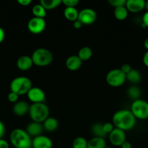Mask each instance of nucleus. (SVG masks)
Masks as SVG:
<instances>
[{"label": "nucleus", "instance_id": "f257e3e1", "mask_svg": "<svg viewBox=\"0 0 148 148\" xmlns=\"http://www.w3.org/2000/svg\"><path fill=\"white\" fill-rule=\"evenodd\" d=\"M136 119L130 110L121 109L113 114V124L115 128L120 129L124 132L129 131L134 127Z\"/></svg>", "mask_w": 148, "mask_h": 148}, {"label": "nucleus", "instance_id": "f03ea898", "mask_svg": "<svg viewBox=\"0 0 148 148\" xmlns=\"http://www.w3.org/2000/svg\"><path fill=\"white\" fill-rule=\"evenodd\" d=\"M10 143L15 148H31L32 139L27 132L17 128L12 130L10 135Z\"/></svg>", "mask_w": 148, "mask_h": 148}, {"label": "nucleus", "instance_id": "7ed1b4c3", "mask_svg": "<svg viewBox=\"0 0 148 148\" xmlns=\"http://www.w3.org/2000/svg\"><path fill=\"white\" fill-rule=\"evenodd\" d=\"M28 114L33 121L43 123L49 117V109L45 103H32L30 106Z\"/></svg>", "mask_w": 148, "mask_h": 148}, {"label": "nucleus", "instance_id": "20e7f679", "mask_svg": "<svg viewBox=\"0 0 148 148\" xmlns=\"http://www.w3.org/2000/svg\"><path fill=\"white\" fill-rule=\"evenodd\" d=\"M32 87L31 81L26 77H17L14 78L10 85V91L18 95L27 94Z\"/></svg>", "mask_w": 148, "mask_h": 148}, {"label": "nucleus", "instance_id": "39448f33", "mask_svg": "<svg viewBox=\"0 0 148 148\" xmlns=\"http://www.w3.org/2000/svg\"><path fill=\"white\" fill-rule=\"evenodd\" d=\"M33 64L38 66H46L50 64L53 60L52 52L44 48L36 49L31 55Z\"/></svg>", "mask_w": 148, "mask_h": 148}, {"label": "nucleus", "instance_id": "423d86ee", "mask_svg": "<svg viewBox=\"0 0 148 148\" xmlns=\"http://www.w3.org/2000/svg\"><path fill=\"white\" fill-rule=\"evenodd\" d=\"M130 111L136 119L145 120L148 119V102L142 99L133 101Z\"/></svg>", "mask_w": 148, "mask_h": 148}, {"label": "nucleus", "instance_id": "0eeeda50", "mask_svg": "<svg viewBox=\"0 0 148 148\" xmlns=\"http://www.w3.org/2000/svg\"><path fill=\"white\" fill-rule=\"evenodd\" d=\"M126 81V75L120 70V69H113L107 72L106 75V82L110 86H121Z\"/></svg>", "mask_w": 148, "mask_h": 148}, {"label": "nucleus", "instance_id": "6e6552de", "mask_svg": "<svg viewBox=\"0 0 148 148\" xmlns=\"http://www.w3.org/2000/svg\"><path fill=\"white\" fill-rule=\"evenodd\" d=\"M28 30L33 34H40L46 28V20L44 18L32 17L28 22Z\"/></svg>", "mask_w": 148, "mask_h": 148}, {"label": "nucleus", "instance_id": "1a4fd4ad", "mask_svg": "<svg viewBox=\"0 0 148 148\" xmlns=\"http://www.w3.org/2000/svg\"><path fill=\"white\" fill-rule=\"evenodd\" d=\"M97 13L94 10L90 8H85L81 10L78 12V20H79L82 25H89L93 24L97 20Z\"/></svg>", "mask_w": 148, "mask_h": 148}, {"label": "nucleus", "instance_id": "9d476101", "mask_svg": "<svg viewBox=\"0 0 148 148\" xmlns=\"http://www.w3.org/2000/svg\"><path fill=\"white\" fill-rule=\"evenodd\" d=\"M29 101L33 103H44L46 100V95L42 89L38 87H32L30 90L26 94Z\"/></svg>", "mask_w": 148, "mask_h": 148}, {"label": "nucleus", "instance_id": "9b49d317", "mask_svg": "<svg viewBox=\"0 0 148 148\" xmlns=\"http://www.w3.org/2000/svg\"><path fill=\"white\" fill-rule=\"evenodd\" d=\"M126 135L124 131L115 127L114 130L109 134V140L113 145L120 147L126 141Z\"/></svg>", "mask_w": 148, "mask_h": 148}, {"label": "nucleus", "instance_id": "f8f14e48", "mask_svg": "<svg viewBox=\"0 0 148 148\" xmlns=\"http://www.w3.org/2000/svg\"><path fill=\"white\" fill-rule=\"evenodd\" d=\"M53 143L49 137L45 135H40L34 137L32 140L33 148H52Z\"/></svg>", "mask_w": 148, "mask_h": 148}, {"label": "nucleus", "instance_id": "ddd939ff", "mask_svg": "<svg viewBox=\"0 0 148 148\" xmlns=\"http://www.w3.org/2000/svg\"><path fill=\"white\" fill-rule=\"evenodd\" d=\"M145 0H127L126 7L130 12L137 13L145 9Z\"/></svg>", "mask_w": 148, "mask_h": 148}, {"label": "nucleus", "instance_id": "4468645a", "mask_svg": "<svg viewBox=\"0 0 148 148\" xmlns=\"http://www.w3.org/2000/svg\"><path fill=\"white\" fill-rule=\"evenodd\" d=\"M43 130L44 127L43 124H41V123L32 121L30 124H28L27 127H26V131L27 132V133L30 137H33V138H34V137H38V136L41 135Z\"/></svg>", "mask_w": 148, "mask_h": 148}, {"label": "nucleus", "instance_id": "2eb2a0df", "mask_svg": "<svg viewBox=\"0 0 148 148\" xmlns=\"http://www.w3.org/2000/svg\"><path fill=\"white\" fill-rule=\"evenodd\" d=\"M30 106L26 101H17L14 104L12 111L15 115L17 116H23L29 112Z\"/></svg>", "mask_w": 148, "mask_h": 148}, {"label": "nucleus", "instance_id": "dca6fc26", "mask_svg": "<svg viewBox=\"0 0 148 148\" xmlns=\"http://www.w3.org/2000/svg\"><path fill=\"white\" fill-rule=\"evenodd\" d=\"M82 65V61L77 55H72L68 56L65 61V66L67 69L71 71H76Z\"/></svg>", "mask_w": 148, "mask_h": 148}, {"label": "nucleus", "instance_id": "f3484780", "mask_svg": "<svg viewBox=\"0 0 148 148\" xmlns=\"http://www.w3.org/2000/svg\"><path fill=\"white\" fill-rule=\"evenodd\" d=\"M17 68L21 71H28L32 67L33 65V61H32L31 56L23 55L18 58L17 61Z\"/></svg>", "mask_w": 148, "mask_h": 148}, {"label": "nucleus", "instance_id": "a211bd4d", "mask_svg": "<svg viewBox=\"0 0 148 148\" xmlns=\"http://www.w3.org/2000/svg\"><path fill=\"white\" fill-rule=\"evenodd\" d=\"M58 121L54 117H48L43 122V127L47 132H54L57 129Z\"/></svg>", "mask_w": 148, "mask_h": 148}, {"label": "nucleus", "instance_id": "6ab92c4d", "mask_svg": "<svg viewBox=\"0 0 148 148\" xmlns=\"http://www.w3.org/2000/svg\"><path fill=\"white\" fill-rule=\"evenodd\" d=\"M106 142L104 138L94 137L88 141L87 148H105Z\"/></svg>", "mask_w": 148, "mask_h": 148}, {"label": "nucleus", "instance_id": "aec40b11", "mask_svg": "<svg viewBox=\"0 0 148 148\" xmlns=\"http://www.w3.org/2000/svg\"><path fill=\"white\" fill-rule=\"evenodd\" d=\"M78 12H79L75 7H65L63 14L67 20L74 22L78 20Z\"/></svg>", "mask_w": 148, "mask_h": 148}, {"label": "nucleus", "instance_id": "412c9836", "mask_svg": "<svg viewBox=\"0 0 148 148\" xmlns=\"http://www.w3.org/2000/svg\"><path fill=\"white\" fill-rule=\"evenodd\" d=\"M126 80L133 84H137L140 82L142 77L140 72L134 69H131L130 72L126 75Z\"/></svg>", "mask_w": 148, "mask_h": 148}, {"label": "nucleus", "instance_id": "4be33fe9", "mask_svg": "<svg viewBox=\"0 0 148 148\" xmlns=\"http://www.w3.org/2000/svg\"><path fill=\"white\" fill-rule=\"evenodd\" d=\"M91 132L95 137L104 138L107 136V134L103 130V124L100 123H96L93 124L91 127Z\"/></svg>", "mask_w": 148, "mask_h": 148}, {"label": "nucleus", "instance_id": "5701e85b", "mask_svg": "<svg viewBox=\"0 0 148 148\" xmlns=\"http://www.w3.org/2000/svg\"><path fill=\"white\" fill-rule=\"evenodd\" d=\"M92 53L93 52L91 48L88 47V46H84L78 51L77 56L83 62V61H87L91 59V57L92 56Z\"/></svg>", "mask_w": 148, "mask_h": 148}, {"label": "nucleus", "instance_id": "b1692460", "mask_svg": "<svg viewBox=\"0 0 148 148\" xmlns=\"http://www.w3.org/2000/svg\"><path fill=\"white\" fill-rule=\"evenodd\" d=\"M129 11L126 9V6L123 7H116L114 10V16L117 20H124L127 18Z\"/></svg>", "mask_w": 148, "mask_h": 148}, {"label": "nucleus", "instance_id": "393cba45", "mask_svg": "<svg viewBox=\"0 0 148 148\" xmlns=\"http://www.w3.org/2000/svg\"><path fill=\"white\" fill-rule=\"evenodd\" d=\"M62 3L61 0H41L40 4L46 10H53Z\"/></svg>", "mask_w": 148, "mask_h": 148}, {"label": "nucleus", "instance_id": "a878e982", "mask_svg": "<svg viewBox=\"0 0 148 148\" xmlns=\"http://www.w3.org/2000/svg\"><path fill=\"white\" fill-rule=\"evenodd\" d=\"M32 13L36 17L44 18L46 15V10L43 7V6L39 4H35L32 8Z\"/></svg>", "mask_w": 148, "mask_h": 148}, {"label": "nucleus", "instance_id": "bb28decb", "mask_svg": "<svg viewBox=\"0 0 148 148\" xmlns=\"http://www.w3.org/2000/svg\"><path fill=\"white\" fill-rule=\"evenodd\" d=\"M128 95L133 101L140 99L141 90L137 86H131L128 89Z\"/></svg>", "mask_w": 148, "mask_h": 148}, {"label": "nucleus", "instance_id": "cd10ccee", "mask_svg": "<svg viewBox=\"0 0 148 148\" xmlns=\"http://www.w3.org/2000/svg\"><path fill=\"white\" fill-rule=\"evenodd\" d=\"M88 141L84 137H78L73 142V148H87Z\"/></svg>", "mask_w": 148, "mask_h": 148}, {"label": "nucleus", "instance_id": "c85d7f7f", "mask_svg": "<svg viewBox=\"0 0 148 148\" xmlns=\"http://www.w3.org/2000/svg\"><path fill=\"white\" fill-rule=\"evenodd\" d=\"M108 3L113 7L116 8V7L126 6V0H109Z\"/></svg>", "mask_w": 148, "mask_h": 148}, {"label": "nucleus", "instance_id": "c756f323", "mask_svg": "<svg viewBox=\"0 0 148 148\" xmlns=\"http://www.w3.org/2000/svg\"><path fill=\"white\" fill-rule=\"evenodd\" d=\"M62 3L66 7H75L79 3L78 0H62Z\"/></svg>", "mask_w": 148, "mask_h": 148}, {"label": "nucleus", "instance_id": "7c9ffc66", "mask_svg": "<svg viewBox=\"0 0 148 148\" xmlns=\"http://www.w3.org/2000/svg\"><path fill=\"white\" fill-rule=\"evenodd\" d=\"M115 129L113 124L110 122H106L103 124V130L107 134H109Z\"/></svg>", "mask_w": 148, "mask_h": 148}, {"label": "nucleus", "instance_id": "2f4dec72", "mask_svg": "<svg viewBox=\"0 0 148 148\" xmlns=\"http://www.w3.org/2000/svg\"><path fill=\"white\" fill-rule=\"evenodd\" d=\"M18 97H19L18 95H17V94L15 93V92H11V91H10V92L8 94V95H7V99H8V101H10V102L15 103L17 102Z\"/></svg>", "mask_w": 148, "mask_h": 148}, {"label": "nucleus", "instance_id": "473e14b6", "mask_svg": "<svg viewBox=\"0 0 148 148\" xmlns=\"http://www.w3.org/2000/svg\"><path fill=\"white\" fill-rule=\"evenodd\" d=\"M120 70H121L122 72L125 74V75H126V74L129 73V72H130L131 69L132 68H131V66L130 64H127V63H125V64H123L121 65V66H120Z\"/></svg>", "mask_w": 148, "mask_h": 148}, {"label": "nucleus", "instance_id": "72a5a7b5", "mask_svg": "<svg viewBox=\"0 0 148 148\" xmlns=\"http://www.w3.org/2000/svg\"><path fill=\"white\" fill-rule=\"evenodd\" d=\"M4 134H5V126L2 121H0V139H3Z\"/></svg>", "mask_w": 148, "mask_h": 148}, {"label": "nucleus", "instance_id": "f704fd0d", "mask_svg": "<svg viewBox=\"0 0 148 148\" xmlns=\"http://www.w3.org/2000/svg\"><path fill=\"white\" fill-rule=\"evenodd\" d=\"M142 23L145 27H148V11H147L142 17Z\"/></svg>", "mask_w": 148, "mask_h": 148}, {"label": "nucleus", "instance_id": "c9c22d12", "mask_svg": "<svg viewBox=\"0 0 148 148\" xmlns=\"http://www.w3.org/2000/svg\"><path fill=\"white\" fill-rule=\"evenodd\" d=\"M0 148H10V145L4 139H0Z\"/></svg>", "mask_w": 148, "mask_h": 148}, {"label": "nucleus", "instance_id": "e433bc0d", "mask_svg": "<svg viewBox=\"0 0 148 148\" xmlns=\"http://www.w3.org/2000/svg\"><path fill=\"white\" fill-rule=\"evenodd\" d=\"M17 2L22 6H28L31 4V0H17Z\"/></svg>", "mask_w": 148, "mask_h": 148}, {"label": "nucleus", "instance_id": "4c0bfd02", "mask_svg": "<svg viewBox=\"0 0 148 148\" xmlns=\"http://www.w3.org/2000/svg\"><path fill=\"white\" fill-rule=\"evenodd\" d=\"M4 38H5V32L4 29L0 26V43L4 41Z\"/></svg>", "mask_w": 148, "mask_h": 148}, {"label": "nucleus", "instance_id": "58836bf2", "mask_svg": "<svg viewBox=\"0 0 148 148\" xmlns=\"http://www.w3.org/2000/svg\"><path fill=\"white\" fill-rule=\"evenodd\" d=\"M73 27H75V29H80L81 27H82V23L79 21V20H75V21L73 22Z\"/></svg>", "mask_w": 148, "mask_h": 148}, {"label": "nucleus", "instance_id": "ea45409f", "mask_svg": "<svg viewBox=\"0 0 148 148\" xmlns=\"http://www.w3.org/2000/svg\"><path fill=\"white\" fill-rule=\"evenodd\" d=\"M143 63L145 66L148 67V51L145 52L143 56Z\"/></svg>", "mask_w": 148, "mask_h": 148}, {"label": "nucleus", "instance_id": "a19ab883", "mask_svg": "<svg viewBox=\"0 0 148 148\" xmlns=\"http://www.w3.org/2000/svg\"><path fill=\"white\" fill-rule=\"evenodd\" d=\"M120 147H121V148H132V145L131 143L128 141H125Z\"/></svg>", "mask_w": 148, "mask_h": 148}, {"label": "nucleus", "instance_id": "79ce46f5", "mask_svg": "<svg viewBox=\"0 0 148 148\" xmlns=\"http://www.w3.org/2000/svg\"><path fill=\"white\" fill-rule=\"evenodd\" d=\"M144 46H145V49L148 51V38H147L145 40V42H144Z\"/></svg>", "mask_w": 148, "mask_h": 148}, {"label": "nucleus", "instance_id": "37998d69", "mask_svg": "<svg viewBox=\"0 0 148 148\" xmlns=\"http://www.w3.org/2000/svg\"><path fill=\"white\" fill-rule=\"evenodd\" d=\"M145 10H147V11H148V0H147V1H145Z\"/></svg>", "mask_w": 148, "mask_h": 148}, {"label": "nucleus", "instance_id": "c03bdc74", "mask_svg": "<svg viewBox=\"0 0 148 148\" xmlns=\"http://www.w3.org/2000/svg\"><path fill=\"white\" fill-rule=\"evenodd\" d=\"M105 148H111V147H106Z\"/></svg>", "mask_w": 148, "mask_h": 148}]
</instances>
